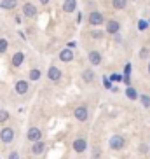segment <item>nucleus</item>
<instances>
[{"label": "nucleus", "instance_id": "1", "mask_svg": "<svg viewBox=\"0 0 150 159\" xmlns=\"http://www.w3.org/2000/svg\"><path fill=\"white\" fill-rule=\"evenodd\" d=\"M108 145H110L112 150H121V149H124L126 140H124V136H121V135H113L112 138H110V142H108Z\"/></svg>", "mask_w": 150, "mask_h": 159}, {"label": "nucleus", "instance_id": "2", "mask_svg": "<svg viewBox=\"0 0 150 159\" xmlns=\"http://www.w3.org/2000/svg\"><path fill=\"white\" fill-rule=\"evenodd\" d=\"M73 116H75V119H77V121H80V122L87 121V117H89V112H87V107H86V105H79V107H75Z\"/></svg>", "mask_w": 150, "mask_h": 159}, {"label": "nucleus", "instance_id": "3", "mask_svg": "<svg viewBox=\"0 0 150 159\" xmlns=\"http://www.w3.org/2000/svg\"><path fill=\"white\" fill-rule=\"evenodd\" d=\"M0 140L4 143H11L14 140V129L12 128H2L0 129Z\"/></svg>", "mask_w": 150, "mask_h": 159}, {"label": "nucleus", "instance_id": "4", "mask_svg": "<svg viewBox=\"0 0 150 159\" xmlns=\"http://www.w3.org/2000/svg\"><path fill=\"white\" fill-rule=\"evenodd\" d=\"M26 138H28L30 142H40V138H42V131L38 129V128H30L28 133H26Z\"/></svg>", "mask_w": 150, "mask_h": 159}, {"label": "nucleus", "instance_id": "5", "mask_svg": "<svg viewBox=\"0 0 150 159\" xmlns=\"http://www.w3.org/2000/svg\"><path fill=\"white\" fill-rule=\"evenodd\" d=\"M72 147H73V150L75 152H84L86 149H87V142L84 140V138H77V140L73 142V145H72Z\"/></svg>", "mask_w": 150, "mask_h": 159}, {"label": "nucleus", "instance_id": "6", "mask_svg": "<svg viewBox=\"0 0 150 159\" xmlns=\"http://www.w3.org/2000/svg\"><path fill=\"white\" fill-rule=\"evenodd\" d=\"M23 14L26 16V18H35V16H37V7L33 4H24L23 5Z\"/></svg>", "mask_w": 150, "mask_h": 159}, {"label": "nucleus", "instance_id": "7", "mask_svg": "<svg viewBox=\"0 0 150 159\" xmlns=\"http://www.w3.org/2000/svg\"><path fill=\"white\" fill-rule=\"evenodd\" d=\"M47 77H49L52 82H58V80L61 79V70L58 68V66H51L49 72H47Z\"/></svg>", "mask_w": 150, "mask_h": 159}, {"label": "nucleus", "instance_id": "8", "mask_svg": "<svg viewBox=\"0 0 150 159\" xmlns=\"http://www.w3.org/2000/svg\"><path fill=\"white\" fill-rule=\"evenodd\" d=\"M101 23H103V16L99 14V12H91L89 14V25H93V26H99Z\"/></svg>", "mask_w": 150, "mask_h": 159}, {"label": "nucleus", "instance_id": "9", "mask_svg": "<svg viewBox=\"0 0 150 159\" xmlns=\"http://www.w3.org/2000/svg\"><path fill=\"white\" fill-rule=\"evenodd\" d=\"M44 149H46V145H44V142H35V143L32 145V154L33 156H40L44 152Z\"/></svg>", "mask_w": 150, "mask_h": 159}, {"label": "nucleus", "instance_id": "10", "mask_svg": "<svg viewBox=\"0 0 150 159\" xmlns=\"http://www.w3.org/2000/svg\"><path fill=\"white\" fill-rule=\"evenodd\" d=\"M16 93L18 94L28 93V82H26V80H18V82H16Z\"/></svg>", "mask_w": 150, "mask_h": 159}, {"label": "nucleus", "instance_id": "11", "mask_svg": "<svg viewBox=\"0 0 150 159\" xmlns=\"http://www.w3.org/2000/svg\"><path fill=\"white\" fill-rule=\"evenodd\" d=\"M89 61H91V65L98 66L99 63H101V54H99L98 51H89Z\"/></svg>", "mask_w": 150, "mask_h": 159}, {"label": "nucleus", "instance_id": "12", "mask_svg": "<svg viewBox=\"0 0 150 159\" xmlns=\"http://www.w3.org/2000/svg\"><path fill=\"white\" fill-rule=\"evenodd\" d=\"M60 60L61 61H72L73 60V51L72 49H63L60 52Z\"/></svg>", "mask_w": 150, "mask_h": 159}, {"label": "nucleus", "instance_id": "13", "mask_svg": "<svg viewBox=\"0 0 150 159\" xmlns=\"http://www.w3.org/2000/svg\"><path fill=\"white\" fill-rule=\"evenodd\" d=\"M119 28H121V25H119V21H108L107 23V32L108 33H117L119 32Z\"/></svg>", "mask_w": 150, "mask_h": 159}, {"label": "nucleus", "instance_id": "14", "mask_svg": "<svg viewBox=\"0 0 150 159\" xmlns=\"http://www.w3.org/2000/svg\"><path fill=\"white\" fill-rule=\"evenodd\" d=\"M75 7H77V2L75 0H65V4H63V11L65 12H73Z\"/></svg>", "mask_w": 150, "mask_h": 159}, {"label": "nucleus", "instance_id": "15", "mask_svg": "<svg viewBox=\"0 0 150 159\" xmlns=\"http://www.w3.org/2000/svg\"><path fill=\"white\" fill-rule=\"evenodd\" d=\"M23 61H24V54L21 51H18L14 56H12V65H14V66H21Z\"/></svg>", "mask_w": 150, "mask_h": 159}, {"label": "nucleus", "instance_id": "16", "mask_svg": "<svg viewBox=\"0 0 150 159\" xmlns=\"http://www.w3.org/2000/svg\"><path fill=\"white\" fill-rule=\"evenodd\" d=\"M82 79H84V82H87V84L93 82L94 80V72L93 70H84L82 72Z\"/></svg>", "mask_w": 150, "mask_h": 159}, {"label": "nucleus", "instance_id": "17", "mask_svg": "<svg viewBox=\"0 0 150 159\" xmlns=\"http://www.w3.org/2000/svg\"><path fill=\"white\" fill-rule=\"evenodd\" d=\"M16 4H18L16 0H2V2H0V5H2L4 9H14Z\"/></svg>", "mask_w": 150, "mask_h": 159}, {"label": "nucleus", "instance_id": "18", "mask_svg": "<svg viewBox=\"0 0 150 159\" xmlns=\"http://www.w3.org/2000/svg\"><path fill=\"white\" fill-rule=\"evenodd\" d=\"M126 4H127V0H113V2H112L113 9H117V11L124 9V7H126Z\"/></svg>", "mask_w": 150, "mask_h": 159}, {"label": "nucleus", "instance_id": "19", "mask_svg": "<svg viewBox=\"0 0 150 159\" xmlns=\"http://www.w3.org/2000/svg\"><path fill=\"white\" fill-rule=\"evenodd\" d=\"M126 96H127L129 100H136V98H138V93H136V89L127 88V89H126Z\"/></svg>", "mask_w": 150, "mask_h": 159}, {"label": "nucleus", "instance_id": "20", "mask_svg": "<svg viewBox=\"0 0 150 159\" xmlns=\"http://www.w3.org/2000/svg\"><path fill=\"white\" fill-rule=\"evenodd\" d=\"M40 70H38V68H33V70H30V79L32 80H38L40 79Z\"/></svg>", "mask_w": 150, "mask_h": 159}, {"label": "nucleus", "instance_id": "21", "mask_svg": "<svg viewBox=\"0 0 150 159\" xmlns=\"http://www.w3.org/2000/svg\"><path fill=\"white\" fill-rule=\"evenodd\" d=\"M7 119H9V112L4 110V108H0V122H5Z\"/></svg>", "mask_w": 150, "mask_h": 159}, {"label": "nucleus", "instance_id": "22", "mask_svg": "<svg viewBox=\"0 0 150 159\" xmlns=\"http://www.w3.org/2000/svg\"><path fill=\"white\" fill-rule=\"evenodd\" d=\"M7 47H9V42H7L5 39H0V52H5Z\"/></svg>", "mask_w": 150, "mask_h": 159}, {"label": "nucleus", "instance_id": "23", "mask_svg": "<svg viewBox=\"0 0 150 159\" xmlns=\"http://www.w3.org/2000/svg\"><path fill=\"white\" fill-rule=\"evenodd\" d=\"M141 103H143V107L148 108L150 107V98H148V96H141Z\"/></svg>", "mask_w": 150, "mask_h": 159}, {"label": "nucleus", "instance_id": "24", "mask_svg": "<svg viewBox=\"0 0 150 159\" xmlns=\"http://www.w3.org/2000/svg\"><path fill=\"white\" fill-rule=\"evenodd\" d=\"M101 35H103L101 32H93V33H91V37H93V39H99Z\"/></svg>", "mask_w": 150, "mask_h": 159}, {"label": "nucleus", "instance_id": "25", "mask_svg": "<svg viewBox=\"0 0 150 159\" xmlns=\"http://www.w3.org/2000/svg\"><path fill=\"white\" fill-rule=\"evenodd\" d=\"M9 159H19V154H18V152H11Z\"/></svg>", "mask_w": 150, "mask_h": 159}, {"label": "nucleus", "instance_id": "26", "mask_svg": "<svg viewBox=\"0 0 150 159\" xmlns=\"http://www.w3.org/2000/svg\"><path fill=\"white\" fill-rule=\"evenodd\" d=\"M141 58H147L148 56V49H141V54H140Z\"/></svg>", "mask_w": 150, "mask_h": 159}, {"label": "nucleus", "instance_id": "27", "mask_svg": "<svg viewBox=\"0 0 150 159\" xmlns=\"http://www.w3.org/2000/svg\"><path fill=\"white\" fill-rule=\"evenodd\" d=\"M147 28V21H140V30H145Z\"/></svg>", "mask_w": 150, "mask_h": 159}, {"label": "nucleus", "instance_id": "28", "mask_svg": "<svg viewBox=\"0 0 150 159\" xmlns=\"http://www.w3.org/2000/svg\"><path fill=\"white\" fill-rule=\"evenodd\" d=\"M93 157L96 159V157H99V150L98 149H94V152H93Z\"/></svg>", "mask_w": 150, "mask_h": 159}, {"label": "nucleus", "instance_id": "29", "mask_svg": "<svg viewBox=\"0 0 150 159\" xmlns=\"http://www.w3.org/2000/svg\"><path fill=\"white\" fill-rule=\"evenodd\" d=\"M38 2H40V4H44V5H46L47 2H49V0H38Z\"/></svg>", "mask_w": 150, "mask_h": 159}, {"label": "nucleus", "instance_id": "30", "mask_svg": "<svg viewBox=\"0 0 150 159\" xmlns=\"http://www.w3.org/2000/svg\"><path fill=\"white\" fill-rule=\"evenodd\" d=\"M148 74H150V65H148Z\"/></svg>", "mask_w": 150, "mask_h": 159}]
</instances>
